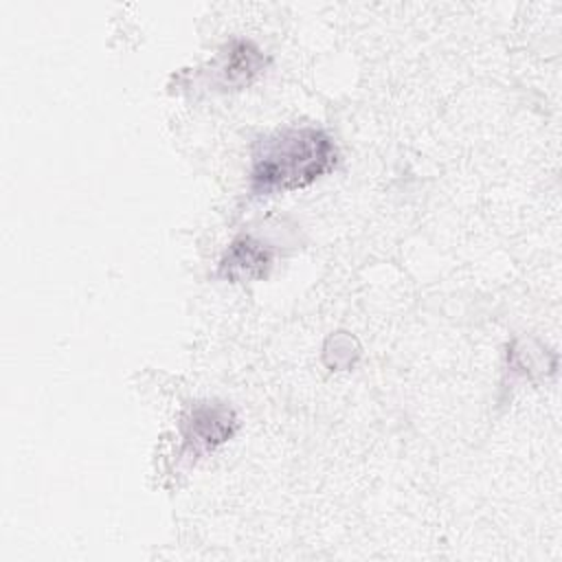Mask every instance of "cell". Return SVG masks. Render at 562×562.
<instances>
[{
  "label": "cell",
  "instance_id": "obj_4",
  "mask_svg": "<svg viewBox=\"0 0 562 562\" xmlns=\"http://www.w3.org/2000/svg\"><path fill=\"white\" fill-rule=\"evenodd\" d=\"M261 70H263V55L252 42H246V40H237L228 48L224 64L220 68L224 86H231V88L248 86Z\"/></svg>",
  "mask_w": 562,
  "mask_h": 562
},
{
  "label": "cell",
  "instance_id": "obj_2",
  "mask_svg": "<svg viewBox=\"0 0 562 562\" xmlns=\"http://www.w3.org/2000/svg\"><path fill=\"white\" fill-rule=\"evenodd\" d=\"M235 415L220 404H200L182 422V435L193 452H206L233 435Z\"/></svg>",
  "mask_w": 562,
  "mask_h": 562
},
{
  "label": "cell",
  "instance_id": "obj_3",
  "mask_svg": "<svg viewBox=\"0 0 562 562\" xmlns=\"http://www.w3.org/2000/svg\"><path fill=\"white\" fill-rule=\"evenodd\" d=\"M270 263H272V252L268 246L250 237H241L228 246L220 263V274L233 281H250V279L263 277Z\"/></svg>",
  "mask_w": 562,
  "mask_h": 562
},
{
  "label": "cell",
  "instance_id": "obj_1",
  "mask_svg": "<svg viewBox=\"0 0 562 562\" xmlns=\"http://www.w3.org/2000/svg\"><path fill=\"white\" fill-rule=\"evenodd\" d=\"M334 140L316 127H288L261 138L252 151L250 191L268 195L312 184L336 165Z\"/></svg>",
  "mask_w": 562,
  "mask_h": 562
}]
</instances>
